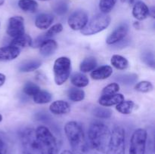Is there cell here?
I'll list each match as a JSON object with an SVG mask.
<instances>
[{"mask_svg": "<svg viewBox=\"0 0 155 154\" xmlns=\"http://www.w3.org/2000/svg\"><path fill=\"white\" fill-rule=\"evenodd\" d=\"M117 79L120 82L123 83L125 85H130L133 84L138 79V75L136 74H127V75H120L117 76Z\"/></svg>", "mask_w": 155, "mask_h": 154, "instance_id": "36", "label": "cell"}, {"mask_svg": "<svg viewBox=\"0 0 155 154\" xmlns=\"http://www.w3.org/2000/svg\"><path fill=\"white\" fill-rule=\"evenodd\" d=\"M68 9H69V5L68 2L66 1H63V0H61V1H58L57 2L54 4V7H53V10L58 15H64L68 11Z\"/></svg>", "mask_w": 155, "mask_h": 154, "instance_id": "32", "label": "cell"}, {"mask_svg": "<svg viewBox=\"0 0 155 154\" xmlns=\"http://www.w3.org/2000/svg\"><path fill=\"white\" fill-rule=\"evenodd\" d=\"M21 53V49L9 45L0 48V61H10L16 59Z\"/></svg>", "mask_w": 155, "mask_h": 154, "instance_id": "13", "label": "cell"}, {"mask_svg": "<svg viewBox=\"0 0 155 154\" xmlns=\"http://www.w3.org/2000/svg\"><path fill=\"white\" fill-rule=\"evenodd\" d=\"M5 80H6L5 75L3 73H0V87H1V86H2L3 85L5 84Z\"/></svg>", "mask_w": 155, "mask_h": 154, "instance_id": "38", "label": "cell"}, {"mask_svg": "<svg viewBox=\"0 0 155 154\" xmlns=\"http://www.w3.org/2000/svg\"><path fill=\"white\" fill-rule=\"evenodd\" d=\"M71 82L77 88H85L89 85V80L83 72H75L71 76Z\"/></svg>", "mask_w": 155, "mask_h": 154, "instance_id": "21", "label": "cell"}, {"mask_svg": "<svg viewBox=\"0 0 155 154\" xmlns=\"http://www.w3.org/2000/svg\"><path fill=\"white\" fill-rule=\"evenodd\" d=\"M124 100V96L122 94L117 93L114 95H101L98 99V104L101 107H109L117 105Z\"/></svg>", "mask_w": 155, "mask_h": 154, "instance_id": "15", "label": "cell"}, {"mask_svg": "<svg viewBox=\"0 0 155 154\" xmlns=\"http://www.w3.org/2000/svg\"><path fill=\"white\" fill-rule=\"evenodd\" d=\"M126 133L122 127H115L110 132L106 154H125Z\"/></svg>", "mask_w": 155, "mask_h": 154, "instance_id": "5", "label": "cell"}, {"mask_svg": "<svg viewBox=\"0 0 155 154\" xmlns=\"http://www.w3.org/2000/svg\"><path fill=\"white\" fill-rule=\"evenodd\" d=\"M110 137L108 127L103 122L96 121L89 125L88 138L91 147L99 152H105Z\"/></svg>", "mask_w": 155, "mask_h": 154, "instance_id": "2", "label": "cell"}, {"mask_svg": "<svg viewBox=\"0 0 155 154\" xmlns=\"http://www.w3.org/2000/svg\"><path fill=\"white\" fill-rule=\"evenodd\" d=\"M20 154H28V153H27V152H24V151H23V152H21Z\"/></svg>", "mask_w": 155, "mask_h": 154, "instance_id": "44", "label": "cell"}, {"mask_svg": "<svg viewBox=\"0 0 155 154\" xmlns=\"http://www.w3.org/2000/svg\"><path fill=\"white\" fill-rule=\"evenodd\" d=\"M92 113H93V115L95 117L98 118V119H110L112 116L111 110L104 107H95V108L92 110Z\"/></svg>", "mask_w": 155, "mask_h": 154, "instance_id": "28", "label": "cell"}, {"mask_svg": "<svg viewBox=\"0 0 155 154\" xmlns=\"http://www.w3.org/2000/svg\"><path fill=\"white\" fill-rule=\"evenodd\" d=\"M135 89L137 91L142 92V93H148L153 91L154 85L151 82L148 81H142L136 83L135 85Z\"/></svg>", "mask_w": 155, "mask_h": 154, "instance_id": "33", "label": "cell"}, {"mask_svg": "<svg viewBox=\"0 0 155 154\" xmlns=\"http://www.w3.org/2000/svg\"><path fill=\"white\" fill-rule=\"evenodd\" d=\"M20 140L24 152L28 154H40L36 130L32 128H26L20 131Z\"/></svg>", "mask_w": 155, "mask_h": 154, "instance_id": "7", "label": "cell"}, {"mask_svg": "<svg viewBox=\"0 0 155 154\" xmlns=\"http://www.w3.org/2000/svg\"><path fill=\"white\" fill-rule=\"evenodd\" d=\"M39 1H50V0H39Z\"/></svg>", "mask_w": 155, "mask_h": 154, "instance_id": "45", "label": "cell"}, {"mask_svg": "<svg viewBox=\"0 0 155 154\" xmlns=\"http://www.w3.org/2000/svg\"><path fill=\"white\" fill-rule=\"evenodd\" d=\"M2 115L0 114V122H2Z\"/></svg>", "mask_w": 155, "mask_h": 154, "instance_id": "43", "label": "cell"}, {"mask_svg": "<svg viewBox=\"0 0 155 154\" xmlns=\"http://www.w3.org/2000/svg\"><path fill=\"white\" fill-rule=\"evenodd\" d=\"M113 73V69L109 65H103L91 72L90 76L92 79L103 80L109 78Z\"/></svg>", "mask_w": 155, "mask_h": 154, "instance_id": "16", "label": "cell"}, {"mask_svg": "<svg viewBox=\"0 0 155 154\" xmlns=\"http://www.w3.org/2000/svg\"><path fill=\"white\" fill-rule=\"evenodd\" d=\"M54 82L62 85L69 79L71 72V60L68 57H60L54 60L53 66Z\"/></svg>", "mask_w": 155, "mask_h": 154, "instance_id": "6", "label": "cell"}, {"mask_svg": "<svg viewBox=\"0 0 155 154\" xmlns=\"http://www.w3.org/2000/svg\"><path fill=\"white\" fill-rule=\"evenodd\" d=\"M32 41H33V39L30 37V36L24 33V34L21 35V36L14 38L12 42H11L10 45H12V46L16 47V48L21 49V48H27V47L31 46Z\"/></svg>", "mask_w": 155, "mask_h": 154, "instance_id": "20", "label": "cell"}, {"mask_svg": "<svg viewBox=\"0 0 155 154\" xmlns=\"http://www.w3.org/2000/svg\"><path fill=\"white\" fill-rule=\"evenodd\" d=\"M6 33L13 39L24 34L25 27L24 18L21 16H14L9 18Z\"/></svg>", "mask_w": 155, "mask_h": 154, "instance_id": "10", "label": "cell"}, {"mask_svg": "<svg viewBox=\"0 0 155 154\" xmlns=\"http://www.w3.org/2000/svg\"><path fill=\"white\" fill-rule=\"evenodd\" d=\"M89 21V16L86 11L77 10L73 12L68 18V24L74 31L81 30Z\"/></svg>", "mask_w": 155, "mask_h": 154, "instance_id": "9", "label": "cell"}, {"mask_svg": "<svg viewBox=\"0 0 155 154\" xmlns=\"http://www.w3.org/2000/svg\"><path fill=\"white\" fill-rule=\"evenodd\" d=\"M142 60L151 69H154L155 61L154 54L151 51H145L142 54Z\"/></svg>", "mask_w": 155, "mask_h": 154, "instance_id": "35", "label": "cell"}, {"mask_svg": "<svg viewBox=\"0 0 155 154\" xmlns=\"http://www.w3.org/2000/svg\"><path fill=\"white\" fill-rule=\"evenodd\" d=\"M18 7L22 11L29 13H34L38 9V3L35 0H19Z\"/></svg>", "mask_w": 155, "mask_h": 154, "instance_id": "24", "label": "cell"}, {"mask_svg": "<svg viewBox=\"0 0 155 154\" xmlns=\"http://www.w3.org/2000/svg\"><path fill=\"white\" fill-rule=\"evenodd\" d=\"M133 27L136 29V30H140V29L142 28V25H141L140 22H139V21H138L133 22Z\"/></svg>", "mask_w": 155, "mask_h": 154, "instance_id": "39", "label": "cell"}, {"mask_svg": "<svg viewBox=\"0 0 155 154\" xmlns=\"http://www.w3.org/2000/svg\"><path fill=\"white\" fill-rule=\"evenodd\" d=\"M120 2L124 4H127L129 5H132L134 4L135 0H120Z\"/></svg>", "mask_w": 155, "mask_h": 154, "instance_id": "40", "label": "cell"}, {"mask_svg": "<svg viewBox=\"0 0 155 154\" xmlns=\"http://www.w3.org/2000/svg\"><path fill=\"white\" fill-rule=\"evenodd\" d=\"M41 65H42V61L37 59L25 60L19 65L18 69L22 72H30L39 69Z\"/></svg>", "mask_w": 155, "mask_h": 154, "instance_id": "19", "label": "cell"}, {"mask_svg": "<svg viewBox=\"0 0 155 154\" xmlns=\"http://www.w3.org/2000/svg\"><path fill=\"white\" fill-rule=\"evenodd\" d=\"M129 32V27L127 24H120L117 27L106 39L107 45H114L117 42L122 41L127 36Z\"/></svg>", "mask_w": 155, "mask_h": 154, "instance_id": "11", "label": "cell"}, {"mask_svg": "<svg viewBox=\"0 0 155 154\" xmlns=\"http://www.w3.org/2000/svg\"><path fill=\"white\" fill-rule=\"evenodd\" d=\"M40 91V88L33 82H27L23 88V92L30 97H33Z\"/></svg>", "mask_w": 155, "mask_h": 154, "instance_id": "30", "label": "cell"}, {"mask_svg": "<svg viewBox=\"0 0 155 154\" xmlns=\"http://www.w3.org/2000/svg\"><path fill=\"white\" fill-rule=\"evenodd\" d=\"M54 21V17L50 14L42 13L38 15L35 20V26L39 30H46Z\"/></svg>", "mask_w": 155, "mask_h": 154, "instance_id": "18", "label": "cell"}, {"mask_svg": "<svg viewBox=\"0 0 155 154\" xmlns=\"http://www.w3.org/2000/svg\"><path fill=\"white\" fill-rule=\"evenodd\" d=\"M111 18L107 14H98L94 16L83 29L80 30V33L84 36H92L103 31L110 25Z\"/></svg>", "mask_w": 155, "mask_h": 154, "instance_id": "4", "label": "cell"}, {"mask_svg": "<svg viewBox=\"0 0 155 154\" xmlns=\"http://www.w3.org/2000/svg\"><path fill=\"white\" fill-rule=\"evenodd\" d=\"M40 154H58L56 139L51 131L45 125H39L36 129Z\"/></svg>", "mask_w": 155, "mask_h": 154, "instance_id": "3", "label": "cell"}, {"mask_svg": "<svg viewBox=\"0 0 155 154\" xmlns=\"http://www.w3.org/2000/svg\"><path fill=\"white\" fill-rule=\"evenodd\" d=\"M85 96H86L85 91L80 88L73 87L68 89V98L74 102H80L83 101Z\"/></svg>", "mask_w": 155, "mask_h": 154, "instance_id": "25", "label": "cell"}, {"mask_svg": "<svg viewBox=\"0 0 155 154\" xmlns=\"http://www.w3.org/2000/svg\"><path fill=\"white\" fill-rule=\"evenodd\" d=\"M148 132L144 128L135 130L130 139L129 154H145Z\"/></svg>", "mask_w": 155, "mask_h": 154, "instance_id": "8", "label": "cell"}, {"mask_svg": "<svg viewBox=\"0 0 155 154\" xmlns=\"http://www.w3.org/2000/svg\"><path fill=\"white\" fill-rule=\"evenodd\" d=\"M133 16L138 21H143L149 16V8L142 1H138L133 5Z\"/></svg>", "mask_w": 155, "mask_h": 154, "instance_id": "12", "label": "cell"}, {"mask_svg": "<svg viewBox=\"0 0 155 154\" xmlns=\"http://www.w3.org/2000/svg\"><path fill=\"white\" fill-rule=\"evenodd\" d=\"M0 154H1V153H0Z\"/></svg>", "mask_w": 155, "mask_h": 154, "instance_id": "46", "label": "cell"}, {"mask_svg": "<svg viewBox=\"0 0 155 154\" xmlns=\"http://www.w3.org/2000/svg\"><path fill=\"white\" fill-rule=\"evenodd\" d=\"M61 154H74L71 150H68V149H65V150H63Z\"/></svg>", "mask_w": 155, "mask_h": 154, "instance_id": "41", "label": "cell"}, {"mask_svg": "<svg viewBox=\"0 0 155 154\" xmlns=\"http://www.w3.org/2000/svg\"><path fill=\"white\" fill-rule=\"evenodd\" d=\"M117 0H100L99 9L101 13L108 14L113 10Z\"/></svg>", "mask_w": 155, "mask_h": 154, "instance_id": "29", "label": "cell"}, {"mask_svg": "<svg viewBox=\"0 0 155 154\" xmlns=\"http://www.w3.org/2000/svg\"><path fill=\"white\" fill-rule=\"evenodd\" d=\"M4 3H5V0H0V6L2 5Z\"/></svg>", "mask_w": 155, "mask_h": 154, "instance_id": "42", "label": "cell"}, {"mask_svg": "<svg viewBox=\"0 0 155 154\" xmlns=\"http://www.w3.org/2000/svg\"><path fill=\"white\" fill-rule=\"evenodd\" d=\"M52 99V95L47 91H39L36 95L33 97L34 103L37 104H48Z\"/></svg>", "mask_w": 155, "mask_h": 154, "instance_id": "27", "label": "cell"}, {"mask_svg": "<svg viewBox=\"0 0 155 154\" xmlns=\"http://www.w3.org/2000/svg\"><path fill=\"white\" fill-rule=\"evenodd\" d=\"M97 60L94 57H86L80 65V69L82 72H92L97 66Z\"/></svg>", "mask_w": 155, "mask_h": 154, "instance_id": "23", "label": "cell"}, {"mask_svg": "<svg viewBox=\"0 0 155 154\" xmlns=\"http://www.w3.org/2000/svg\"><path fill=\"white\" fill-rule=\"evenodd\" d=\"M0 153L11 154L10 142L5 134L0 131Z\"/></svg>", "mask_w": 155, "mask_h": 154, "instance_id": "31", "label": "cell"}, {"mask_svg": "<svg viewBox=\"0 0 155 154\" xmlns=\"http://www.w3.org/2000/svg\"><path fill=\"white\" fill-rule=\"evenodd\" d=\"M49 110L54 115H66L71 112V106L67 101L59 100L50 104Z\"/></svg>", "mask_w": 155, "mask_h": 154, "instance_id": "14", "label": "cell"}, {"mask_svg": "<svg viewBox=\"0 0 155 154\" xmlns=\"http://www.w3.org/2000/svg\"><path fill=\"white\" fill-rule=\"evenodd\" d=\"M39 48L41 55L45 57H49L56 51L58 48V43L56 41L48 39L44 41Z\"/></svg>", "mask_w": 155, "mask_h": 154, "instance_id": "17", "label": "cell"}, {"mask_svg": "<svg viewBox=\"0 0 155 154\" xmlns=\"http://www.w3.org/2000/svg\"><path fill=\"white\" fill-rule=\"evenodd\" d=\"M64 132L74 154H87L88 143L81 125L76 121H70L64 125Z\"/></svg>", "mask_w": 155, "mask_h": 154, "instance_id": "1", "label": "cell"}, {"mask_svg": "<svg viewBox=\"0 0 155 154\" xmlns=\"http://www.w3.org/2000/svg\"><path fill=\"white\" fill-rule=\"evenodd\" d=\"M63 29H64L63 25H62L61 24H54V25H53L52 27H50V28L47 30L45 34H46V36H48L49 39H51L52 36L61 33Z\"/></svg>", "mask_w": 155, "mask_h": 154, "instance_id": "37", "label": "cell"}, {"mask_svg": "<svg viewBox=\"0 0 155 154\" xmlns=\"http://www.w3.org/2000/svg\"><path fill=\"white\" fill-rule=\"evenodd\" d=\"M135 107V104L132 101H125L124 100L120 104L116 105L117 111L124 115H130L133 113Z\"/></svg>", "mask_w": 155, "mask_h": 154, "instance_id": "26", "label": "cell"}, {"mask_svg": "<svg viewBox=\"0 0 155 154\" xmlns=\"http://www.w3.org/2000/svg\"><path fill=\"white\" fill-rule=\"evenodd\" d=\"M110 63L112 66L119 70L127 69L129 66V61L126 57L119 54H114L111 57Z\"/></svg>", "mask_w": 155, "mask_h": 154, "instance_id": "22", "label": "cell"}, {"mask_svg": "<svg viewBox=\"0 0 155 154\" xmlns=\"http://www.w3.org/2000/svg\"><path fill=\"white\" fill-rule=\"evenodd\" d=\"M120 85L117 82L110 83L103 88L101 95H114L119 92Z\"/></svg>", "mask_w": 155, "mask_h": 154, "instance_id": "34", "label": "cell"}]
</instances>
